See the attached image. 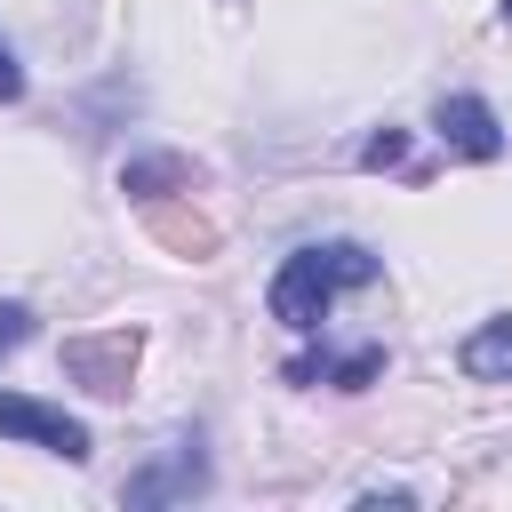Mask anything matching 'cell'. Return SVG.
I'll use <instances>...</instances> for the list:
<instances>
[{"label":"cell","mask_w":512,"mask_h":512,"mask_svg":"<svg viewBox=\"0 0 512 512\" xmlns=\"http://www.w3.org/2000/svg\"><path fill=\"white\" fill-rule=\"evenodd\" d=\"M0 432L48 448V456H64V464H88V424L64 416V408H40V400H24V392H0Z\"/></svg>","instance_id":"3"},{"label":"cell","mask_w":512,"mask_h":512,"mask_svg":"<svg viewBox=\"0 0 512 512\" xmlns=\"http://www.w3.org/2000/svg\"><path fill=\"white\" fill-rule=\"evenodd\" d=\"M376 272H384V264H376L360 240H312V248H296V256L272 272V296H264V304H272L280 328L304 336V328L328 320V304H336L344 288H368Z\"/></svg>","instance_id":"1"},{"label":"cell","mask_w":512,"mask_h":512,"mask_svg":"<svg viewBox=\"0 0 512 512\" xmlns=\"http://www.w3.org/2000/svg\"><path fill=\"white\" fill-rule=\"evenodd\" d=\"M456 368L472 384H512V312L504 320H480L464 344H456Z\"/></svg>","instance_id":"6"},{"label":"cell","mask_w":512,"mask_h":512,"mask_svg":"<svg viewBox=\"0 0 512 512\" xmlns=\"http://www.w3.org/2000/svg\"><path fill=\"white\" fill-rule=\"evenodd\" d=\"M128 368H136V328H104V336L64 344V376H80L88 392H128Z\"/></svg>","instance_id":"4"},{"label":"cell","mask_w":512,"mask_h":512,"mask_svg":"<svg viewBox=\"0 0 512 512\" xmlns=\"http://www.w3.org/2000/svg\"><path fill=\"white\" fill-rule=\"evenodd\" d=\"M504 16H512V0H504Z\"/></svg>","instance_id":"11"},{"label":"cell","mask_w":512,"mask_h":512,"mask_svg":"<svg viewBox=\"0 0 512 512\" xmlns=\"http://www.w3.org/2000/svg\"><path fill=\"white\" fill-rule=\"evenodd\" d=\"M24 96V64H16V48L0 40V104H16Z\"/></svg>","instance_id":"10"},{"label":"cell","mask_w":512,"mask_h":512,"mask_svg":"<svg viewBox=\"0 0 512 512\" xmlns=\"http://www.w3.org/2000/svg\"><path fill=\"white\" fill-rule=\"evenodd\" d=\"M440 144L448 152H464V160H496L504 152V128H496V112L480 104V96H440Z\"/></svg>","instance_id":"5"},{"label":"cell","mask_w":512,"mask_h":512,"mask_svg":"<svg viewBox=\"0 0 512 512\" xmlns=\"http://www.w3.org/2000/svg\"><path fill=\"white\" fill-rule=\"evenodd\" d=\"M400 160H408V136H400V128H376V136L360 144V168H400Z\"/></svg>","instance_id":"8"},{"label":"cell","mask_w":512,"mask_h":512,"mask_svg":"<svg viewBox=\"0 0 512 512\" xmlns=\"http://www.w3.org/2000/svg\"><path fill=\"white\" fill-rule=\"evenodd\" d=\"M176 184H192V160L184 152H152V160H128L120 168V192L128 200H168Z\"/></svg>","instance_id":"7"},{"label":"cell","mask_w":512,"mask_h":512,"mask_svg":"<svg viewBox=\"0 0 512 512\" xmlns=\"http://www.w3.org/2000/svg\"><path fill=\"white\" fill-rule=\"evenodd\" d=\"M208 488V456H200V432L192 440H168L144 472H128V504H184V496H200Z\"/></svg>","instance_id":"2"},{"label":"cell","mask_w":512,"mask_h":512,"mask_svg":"<svg viewBox=\"0 0 512 512\" xmlns=\"http://www.w3.org/2000/svg\"><path fill=\"white\" fill-rule=\"evenodd\" d=\"M32 344V304H0V360Z\"/></svg>","instance_id":"9"}]
</instances>
